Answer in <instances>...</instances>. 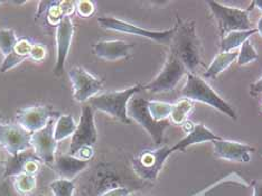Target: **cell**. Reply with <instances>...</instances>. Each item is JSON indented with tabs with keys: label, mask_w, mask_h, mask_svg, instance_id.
Wrapping results in <instances>:
<instances>
[{
	"label": "cell",
	"mask_w": 262,
	"mask_h": 196,
	"mask_svg": "<svg viewBox=\"0 0 262 196\" xmlns=\"http://www.w3.org/2000/svg\"><path fill=\"white\" fill-rule=\"evenodd\" d=\"M254 194L253 196H262V181L254 182Z\"/></svg>",
	"instance_id": "obj_38"
},
{
	"label": "cell",
	"mask_w": 262,
	"mask_h": 196,
	"mask_svg": "<svg viewBox=\"0 0 262 196\" xmlns=\"http://www.w3.org/2000/svg\"><path fill=\"white\" fill-rule=\"evenodd\" d=\"M89 166L88 160H83L70 154H56L53 168L56 173L65 180L73 181L74 178L86 169Z\"/></svg>",
	"instance_id": "obj_17"
},
{
	"label": "cell",
	"mask_w": 262,
	"mask_h": 196,
	"mask_svg": "<svg viewBox=\"0 0 262 196\" xmlns=\"http://www.w3.org/2000/svg\"><path fill=\"white\" fill-rule=\"evenodd\" d=\"M250 93L252 96H258V94L262 93V76L257 82L252 83L251 86H250Z\"/></svg>",
	"instance_id": "obj_37"
},
{
	"label": "cell",
	"mask_w": 262,
	"mask_h": 196,
	"mask_svg": "<svg viewBox=\"0 0 262 196\" xmlns=\"http://www.w3.org/2000/svg\"><path fill=\"white\" fill-rule=\"evenodd\" d=\"M254 6H257V7L262 11V2L260 0V2H253Z\"/></svg>",
	"instance_id": "obj_40"
},
{
	"label": "cell",
	"mask_w": 262,
	"mask_h": 196,
	"mask_svg": "<svg viewBox=\"0 0 262 196\" xmlns=\"http://www.w3.org/2000/svg\"><path fill=\"white\" fill-rule=\"evenodd\" d=\"M46 54H47V50L44 45L33 44L31 55H29V57H32L35 62H41L45 59Z\"/></svg>",
	"instance_id": "obj_34"
},
{
	"label": "cell",
	"mask_w": 262,
	"mask_h": 196,
	"mask_svg": "<svg viewBox=\"0 0 262 196\" xmlns=\"http://www.w3.org/2000/svg\"><path fill=\"white\" fill-rule=\"evenodd\" d=\"M257 28L249 29V31H236L231 32L222 37L221 44H220V51L221 52H232L241 47L244 41L250 39L253 34H257Z\"/></svg>",
	"instance_id": "obj_21"
},
{
	"label": "cell",
	"mask_w": 262,
	"mask_h": 196,
	"mask_svg": "<svg viewBox=\"0 0 262 196\" xmlns=\"http://www.w3.org/2000/svg\"><path fill=\"white\" fill-rule=\"evenodd\" d=\"M46 20L51 26H56L64 18V13L61 8V2H52L50 8L46 11Z\"/></svg>",
	"instance_id": "obj_29"
},
{
	"label": "cell",
	"mask_w": 262,
	"mask_h": 196,
	"mask_svg": "<svg viewBox=\"0 0 262 196\" xmlns=\"http://www.w3.org/2000/svg\"><path fill=\"white\" fill-rule=\"evenodd\" d=\"M53 196H73L75 192V184L73 181L58 178L50 183L49 185Z\"/></svg>",
	"instance_id": "obj_27"
},
{
	"label": "cell",
	"mask_w": 262,
	"mask_h": 196,
	"mask_svg": "<svg viewBox=\"0 0 262 196\" xmlns=\"http://www.w3.org/2000/svg\"><path fill=\"white\" fill-rule=\"evenodd\" d=\"M74 156L77 157V158H80V159L88 160V162H90V159L93 157V148L92 147H83L75 154Z\"/></svg>",
	"instance_id": "obj_36"
},
{
	"label": "cell",
	"mask_w": 262,
	"mask_h": 196,
	"mask_svg": "<svg viewBox=\"0 0 262 196\" xmlns=\"http://www.w3.org/2000/svg\"><path fill=\"white\" fill-rule=\"evenodd\" d=\"M181 96L184 99H188L190 101H194V102L198 101V102L210 105L231 119H233V120L236 119L235 110L223 98L220 97L205 80L195 75L194 73L186 74V83L182 89Z\"/></svg>",
	"instance_id": "obj_2"
},
{
	"label": "cell",
	"mask_w": 262,
	"mask_h": 196,
	"mask_svg": "<svg viewBox=\"0 0 262 196\" xmlns=\"http://www.w3.org/2000/svg\"><path fill=\"white\" fill-rule=\"evenodd\" d=\"M222 137L215 135L210 129L206 128L204 124H195L194 128L186 134L185 137L181 139L176 145L172 146V150L175 151H185L186 148L196 144H202L205 141H215Z\"/></svg>",
	"instance_id": "obj_18"
},
{
	"label": "cell",
	"mask_w": 262,
	"mask_h": 196,
	"mask_svg": "<svg viewBox=\"0 0 262 196\" xmlns=\"http://www.w3.org/2000/svg\"><path fill=\"white\" fill-rule=\"evenodd\" d=\"M73 34L74 26L72 19L71 17H64L56 27V63L53 70L55 76H61L64 73Z\"/></svg>",
	"instance_id": "obj_13"
},
{
	"label": "cell",
	"mask_w": 262,
	"mask_h": 196,
	"mask_svg": "<svg viewBox=\"0 0 262 196\" xmlns=\"http://www.w3.org/2000/svg\"><path fill=\"white\" fill-rule=\"evenodd\" d=\"M18 41L14 29L2 28L0 29V52L4 56H7L14 51Z\"/></svg>",
	"instance_id": "obj_26"
},
{
	"label": "cell",
	"mask_w": 262,
	"mask_h": 196,
	"mask_svg": "<svg viewBox=\"0 0 262 196\" xmlns=\"http://www.w3.org/2000/svg\"><path fill=\"white\" fill-rule=\"evenodd\" d=\"M207 5L210 6L214 18L217 21L219 33L222 37L231 32L252 29L249 13L254 6L253 2L251 3V7H249V9L230 7V6L222 5L219 2H207Z\"/></svg>",
	"instance_id": "obj_4"
},
{
	"label": "cell",
	"mask_w": 262,
	"mask_h": 196,
	"mask_svg": "<svg viewBox=\"0 0 262 196\" xmlns=\"http://www.w3.org/2000/svg\"><path fill=\"white\" fill-rule=\"evenodd\" d=\"M0 196H21L15 188L11 177L0 180Z\"/></svg>",
	"instance_id": "obj_32"
},
{
	"label": "cell",
	"mask_w": 262,
	"mask_h": 196,
	"mask_svg": "<svg viewBox=\"0 0 262 196\" xmlns=\"http://www.w3.org/2000/svg\"><path fill=\"white\" fill-rule=\"evenodd\" d=\"M257 31H258V33L260 34V36L262 37V17H261V18H260V19H259V21H258Z\"/></svg>",
	"instance_id": "obj_39"
},
{
	"label": "cell",
	"mask_w": 262,
	"mask_h": 196,
	"mask_svg": "<svg viewBox=\"0 0 262 196\" xmlns=\"http://www.w3.org/2000/svg\"><path fill=\"white\" fill-rule=\"evenodd\" d=\"M38 196H44V195H38Z\"/></svg>",
	"instance_id": "obj_41"
},
{
	"label": "cell",
	"mask_w": 262,
	"mask_h": 196,
	"mask_svg": "<svg viewBox=\"0 0 262 196\" xmlns=\"http://www.w3.org/2000/svg\"><path fill=\"white\" fill-rule=\"evenodd\" d=\"M188 71L186 70L185 65L182 63L181 59L174 53L170 52L163 70L160 71L154 80L147 83L146 85H142V90L151 93L169 92L174 90L178 83L184 78V75H186Z\"/></svg>",
	"instance_id": "obj_8"
},
{
	"label": "cell",
	"mask_w": 262,
	"mask_h": 196,
	"mask_svg": "<svg viewBox=\"0 0 262 196\" xmlns=\"http://www.w3.org/2000/svg\"><path fill=\"white\" fill-rule=\"evenodd\" d=\"M32 159H39V157L36 155V153L34 151L33 148L32 149L17 154L15 156H10V158L6 162L3 178H13L17 175L23 174L25 165Z\"/></svg>",
	"instance_id": "obj_19"
},
{
	"label": "cell",
	"mask_w": 262,
	"mask_h": 196,
	"mask_svg": "<svg viewBox=\"0 0 262 196\" xmlns=\"http://www.w3.org/2000/svg\"><path fill=\"white\" fill-rule=\"evenodd\" d=\"M214 146V153L219 158L231 160V162L248 163L251 159L250 153L254 149L249 145L241 144L237 141L224 140L223 138L212 141Z\"/></svg>",
	"instance_id": "obj_15"
},
{
	"label": "cell",
	"mask_w": 262,
	"mask_h": 196,
	"mask_svg": "<svg viewBox=\"0 0 262 196\" xmlns=\"http://www.w3.org/2000/svg\"><path fill=\"white\" fill-rule=\"evenodd\" d=\"M69 79L73 85V98L76 102H86L102 90L103 81L82 67H73L69 71Z\"/></svg>",
	"instance_id": "obj_10"
},
{
	"label": "cell",
	"mask_w": 262,
	"mask_h": 196,
	"mask_svg": "<svg viewBox=\"0 0 262 196\" xmlns=\"http://www.w3.org/2000/svg\"><path fill=\"white\" fill-rule=\"evenodd\" d=\"M133 49L134 44L119 39L102 40L92 46L94 55L105 61H118V59L127 58Z\"/></svg>",
	"instance_id": "obj_16"
},
{
	"label": "cell",
	"mask_w": 262,
	"mask_h": 196,
	"mask_svg": "<svg viewBox=\"0 0 262 196\" xmlns=\"http://www.w3.org/2000/svg\"><path fill=\"white\" fill-rule=\"evenodd\" d=\"M131 191L128 187L124 186H117L106 189L100 196H130Z\"/></svg>",
	"instance_id": "obj_35"
},
{
	"label": "cell",
	"mask_w": 262,
	"mask_h": 196,
	"mask_svg": "<svg viewBox=\"0 0 262 196\" xmlns=\"http://www.w3.org/2000/svg\"><path fill=\"white\" fill-rule=\"evenodd\" d=\"M32 134L16 123H0V146L10 156L32 149Z\"/></svg>",
	"instance_id": "obj_11"
},
{
	"label": "cell",
	"mask_w": 262,
	"mask_h": 196,
	"mask_svg": "<svg viewBox=\"0 0 262 196\" xmlns=\"http://www.w3.org/2000/svg\"><path fill=\"white\" fill-rule=\"evenodd\" d=\"M195 102L188 99H181L176 103L172 104L171 112H170V120L175 124H183L186 121L187 116L190 111L194 109Z\"/></svg>",
	"instance_id": "obj_23"
},
{
	"label": "cell",
	"mask_w": 262,
	"mask_h": 196,
	"mask_svg": "<svg viewBox=\"0 0 262 196\" xmlns=\"http://www.w3.org/2000/svg\"><path fill=\"white\" fill-rule=\"evenodd\" d=\"M98 23L101 27L108 29V31L136 35V36L145 37L163 45H171L172 38L176 33V25L167 31H150V29L141 28L135 24L115 18V17H99Z\"/></svg>",
	"instance_id": "obj_6"
},
{
	"label": "cell",
	"mask_w": 262,
	"mask_h": 196,
	"mask_svg": "<svg viewBox=\"0 0 262 196\" xmlns=\"http://www.w3.org/2000/svg\"><path fill=\"white\" fill-rule=\"evenodd\" d=\"M98 140V130L94 121V109L85 104L82 108L80 121L71 139L69 148L70 155L74 156L83 147H92Z\"/></svg>",
	"instance_id": "obj_9"
},
{
	"label": "cell",
	"mask_w": 262,
	"mask_h": 196,
	"mask_svg": "<svg viewBox=\"0 0 262 196\" xmlns=\"http://www.w3.org/2000/svg\"><path fill=\"white\" fill-rule=\"evenodd\" d=\"M13 181H14L15 188L20 195L31 193L32 191H34L35 187L37 185L36 175L23 173L13 177Z\"/></svg>",
	"instance_id": "obj_24"
},
{
	"label": "cell",
	"mask_w": 262,
	"mask_h": 196,
	"mask_svg": "<svg viewBox=\"0 0 262 196\" xmlns=\"http://www.w3.org/2000/svg\"><path fill=\"white\" fill-rule=\"evenodd\" d=\"M239 52H221L213 59L210 67L204 72L203 76L205 79H215L217 75L221 74L224 70L228 69L232 63H234L237 58Z\"/></svg>",
	"instance_id": "obj_20"
},
{
	"label": "cell",
	"mask_w": 262,
	"mask_h": 196,
	"mask_svg": "<svg viewBox=\"0 0 262 196\" xmlns=\"http://www.w3.org/2000/svg\"><path fill=\"white\" fill-rule=\"evenodd\" d=\"M172 104L164 101H148V109L156 121H165L170 116Z\"/></svg>",
	"instance_id": "obj_25"
},
{
	"label": "cell",
	"mask_w": 262,
	"mask_h": 196,
	"mask_svg": "<svg viewBox=\"0 0 262 196\" xmlns=\"http://www.w3.org/2000/svg\"><path fill=\"white\" fill-rule=\"evenodd\" d=\"M26 58L27 57H24L19 54H17L15 51H13L10 53V54H8L7 56H5L2 65H0V72L5 73V72H7V71L16 68L17 65H19L20 63L25 61Z\"/></svg>",
	"instance_id": "obj_30"
},
{
	"label": "cell",
	"mask_w": 262,
	"mask_h": 196,
	"mask_svg": "<svg viewBox=\"0 0 262 196\" xmlns=\"http://www.w3.org/2000/svg\"><path fill=\"white\" fill-rule=\"evenodd\" d=\"M258 57L259 54L257 50H255V47L251 43V40L248 39L241 45L239 54H237L236 62L240 67H243V65H248L249 63L257 61Z\"/></svg>",
	"instance_id": "obj_28"
},
{
	"label": "cell",
	"mask_w": 262,
	"mask_h": 196,
	"mask_svg": "<svg viewBox=\"0 0 262 196\" xmlns=\"http://www.w3.org/2000/svg\"><path fill=\"white\" fill-rule=\"evenodd\" d=\"M75 10L82 18H89L94 14L95 6L90 0H81V2H75Z\"/></svg>",
	"instance_id": "obj_31"
},
{
	"label": "cell",
	"mask_w": 262,
	"mask_h": 196,
	"mask_svg": "<svg viewBox=\"0 0 262 196\" xmlns=\"http://www.w3.org/2000/svg\"><path fill=\"white\" fill-rule=\"evenodd\" d=\"M172 153V148L168 146L141 151L133 160L134 171L141 180L152 182L158 177L166 160Z\"/></svg>",
	"instance_id": "obj_7"
},
{
	"label": "cell",
	"mask_w": 262,
	"mask_h": 196,
	"mask_svg": "<svg viewBox=\"0 0 262 196\" xmlns=\"http://www.w3.org/2000/svg\"><path fill=\"white\" fill-rule=\"evenodd\" d=\"M54 119H51L39 132L32 134L31 144L34 151L46 165L53 166L57 151V141L54 138Z\"/></svg>",
	"instance_id": "obj_12"
},
{
	"label": "cell",
	"mask_w": 262,
	"mask_h": 196,
	"mask_svg": "<svg viewBox=\"0 0 262 196\" xmlns=\"http://www.w3.org/2000/svg\"><path fill=\"white\" fill-rule=\"evenodd\" d=\"M170 52L181 59L188 73H194L201 59V39L196 34L195 23L193 20L182 21L177 19L176 33L171 41Z\"/></svg>",
	"instance_id": "obj_1"
},
{
	"label": "cell",
	"mask_w": 262,
	"mask_h": 196,
	"mask_svg": "<svg viewBox=\"0 0 262 196\" xmlns=\"http://www.w3.org/2000/svg\"><path fill=\"white\" fill-rule=\"evenodd\" d=\"M57 112L53 111L49 106L37 105L29 106L17 112V122L28 133L34 134L43 129L51 119H54Z\"/></svg>",
	"instance_id": "obj_14"
},
{
	"label": "cell",
	"mask_w": 262,
	"mask_h": 196,
	"mask_svg": "<svg viewBox=\"0 0 262 196\" xmlns=\"http://www.w3.org/2000/svg\"><path fill=\"white\" fill-rule=\"evenodd\" d=\"M77 124L75 123V120L73 116L71 115H62L59 116L55 122L54 126V138L55 140L62 141L67 138L73 136Z\"/></svg>",
	"instance_id": "obj_22"
},
{
	"label": "cell",
	"mask_w": 262,
	"mask_h": 196,
	"mask_svg": "<svg viewBox=\"0 0 262 196\" xmlns=\"http://www.w3.org/2000/svg\"><path fill=\"white\" fill-rule=\"evenodd\" d=\"M127 114L131 121H136L149 134L155 144H162L165 130L170 126V122L168 120H155L150 115L149 109H148V100L140 97H133L128 103Z\"/></svg>",
	"instance_id": "obj_5"
},
{
	"label": "cell",
	"mask_w": 262,
	"mask_h": 196,
	"mask_svg": "<svg viewBox=\"0 0 262 196\" xmlns=\"http://www.w3.org/2000/svg\"><path fill=\"white\" fill-rule=\"evenodd\" d=\"M0 4H2V3H0Z\"/></svg>",
	"instance_id": "obj_42"
},
{
	"label": "cell",
	"mask_w": 262,
	"mask_h": 196,
	"mask_svg": "<svg viewBox=\"0 0 262 196\" xmlns=\"http://www.w3.org/2000/svg\"><path fill=\"white\" fill-rule=\"evenodd\" d=\"M32 47H33V44L27 38H20L18 39V41H17L14 51L17 53V54L28 58L29 55H31Z\"/></svg>",
	"instance_id": "obj_33"
},
{
	"label": "cell",
	"mask_w": 262,
	"mask_h": 196,
	"mask_svg": "<svg viewBox=\"0 0 262 196\" xmlns=\"http://www.w3.org/2000/svg\"><path fill=\"white\" fill-rule=\"evenodd\" d=\"M141 90L142 85L136 84L121 91H111L98 94V96L89 100V105H91L94 110L108 114L124 124H131L133 121L130 120L127 114L128 103L130 99Z\"/></svg>",
	"instance_id": "obj_3"
}]
</instances>
